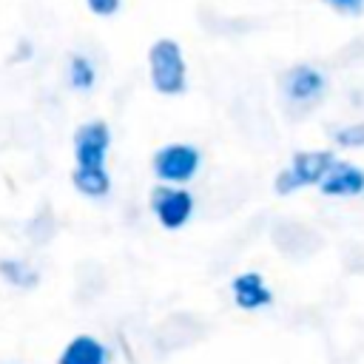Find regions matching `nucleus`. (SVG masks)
Returning <instances> with one entry per match:
<instances>
[{
	"label": "nucleus",
	"instance_id": "obj_2",
	"mask_svg": "<svg viewBox=\"0 0 364 364\" xmlns=\"http://www.w3.org/2000/svg\"><path fill=\"white\" fill-rule=\"evenodd\" d=\"M336 159H338V156H336L333 151H299V154L290 159V165L276 173L273 191H276L279 196H290V193H296L299 188L318 185Z\"/></svg>",
	"mask_w": 364,
	"mask_h": 364
},
{
	"label": "nucleus",
	"instance_id": "obj_6",
	"mask_svg": "<svg viewBox=\"0 0 364 364\" xmlns=\"http://www.w3.org/2000/svg\"><path fill=\"white\" fill-rule=\"evenodd\" d=\"M282 91L290 105H313L327 91V77L321 68L299 63L282 77Z\"/></svg>",
	"mask_w": 364,
	"mask_h": 364
},
{
	"label": "nucleus",
	"instance_id": "obj_13",
	"mask_svg": "<svg viewBox=\"0 0 364 364\" xmlns=\"http://www.w3.org/2000/svg\"><path fill=\"white\" fill-rule=\"evenodd\" d=\"M333 139L338 148H364V122H350L336 128Z\"/></svg>",
	"mask_w": 364,
	"mask_h": 364
},
{
	"label": "nucleus",
	"instance_id": "obj_8",
	"mask_svg": "<svg viewBox=\"0 0 364 364\" xmlns=\"http://www.w3.org/2000/svg\"><path fill=\"white\" fill-rule=\"evenodd\" d=\"M318 191L324 196H333V199L361 196L364 193V168L344 162V159H336L330 165V171L324 173V179L318 182Z\"/></svg>",
	"mask_w": 364,
	"mask_h": 364
},
{
	"label": "nucleus",
	"instance_id": "obj_1",
	"mask_svg": "<svg viewBox=\"0 0 364 364\" xmlns=\"http://www.w3.org/2000/svg\"><path fill=\"white\" fill-rule=\"evenodd\" d=\"M148 74L154 91L165 97H176L188 88V65L176 40L162 37L148 48Z\"/></svg>",
	"mask_w": 364,
	"mask_h": 364
},
{
	"label": "nucleus",
	"instance_id": "obj_11",
	"mask_svg": "<svg viewBox=\"0 0 364 364\" xmlns=\"http://www.w3.org/2000/svg\"><path fill=\"white\" fill-rule=\"evenodd\" d=\"M0 279L6 284H11V287L31 290V287H37L40 273L28 262H23V259H0Z\"/></svg>",
	"mask_w": 364,
	"mask_h": 364
},
{
	"label": "nucleus",
	"instance_id": "obj_7",
	"mask_svg": "<svg viewBox=\"0 0 364 364\" xmlns=\"http://www.w3.org/2000/svg\"><path fill=\"white\" fill-rule=\"evenodd\" d=\"M230 296H233V304L245 313H253V310L273 304V293H270L264 276L256 270H245V273L233 276L230 279Z\"/></svg>",
	"mask_w": 364,
	"mask_h": 364
},
{
	"label": "nucleus",
	"instance_id": "obj_14",
	"mask_svg": "<svg viewBox=\"0 0 364 364\" xmlns=\"http://www.w3.org/2000/svg\"><path fill=\"white\" fill-rule=\"evenodd\" d=\"M85 6L97 17H111V14L119 11V0H85Z\"/></svg>",
	"mask_w": 364,
	"mask_h": 364
},
{
	"label": "nucleus",
	"instance_id": "obj_10",
	"mask_svg": "<svg viewBox=\"0 0 364 364\" xmlns=\"http://www.w3.org/2000/svg\"><path fill=\"white\" fill-rule=\"evenodd\" d=\"M71 185L85 199H102L111 191V176H108L105 168H82V165H77L71 171Z\"/></svg>",
	"mask_w": 364,
	"mask_h": 364
},
{
	"label": "nucleus",
	"instance_id": "obj_9",
	"mask_svg": "<svg viewBox=\"0 0 364 364\" xmlns=\"http://www.w3.org/2000/svg\"><path fill=\"white\" fill-rule=\"evenodd\" d=\"M111 361V350L94 338V336H74L63 353L57 355V364H108Z\"/></svg>",
	"mask_w": 364,
	"mask_h": 364
},
{
	"label": "nucleus",
	"instance_id": "obj_5",
	"mask_svg": "<svg viewBox=\"0 0 364 364\" xmlns=\"http://www.w3.org/2000/svg\"><path fill=\"white\" fill-rule=\"evenodd\" d=\"M111 148V128L102 119L82 122L74 131V162L82 168H105V156Z\"/></svg>",
	"mask_w": 364,
	"mask_h": 364
},
{
	"label": "nucleus",
	"instance_id": "obj_12",
	"mask_svg": "<svg viewBox=\"0 0 364 364\" xmlns=\"http://www.w3.org/2000/svg\"><path fill=\"white\" fill-rule=\"evenodd\" d=\"M65 74H68V85L74 91H91L97 85V68L85 54H71Z\"/></svg>",
	"mask_w": 364,
	"mask_h": 364
},
{
	"label": "nucleus",
	"instance_id": "obj_15",
	"mask_svg": "<svg viewBox=\"0 0 364 364\" xmlns=\"http://www.w3.org/2000/svg\"><path fill=\"white\" fill-rule=\"evenodd\" d=\"M324 3L341 14H361L364 11V0H324Z\"/></svg>",
	"mask_w": 364,
	"mask_h": 364
},
{
	"label": "nucleus",
	"instance_id": "obj_3",
	"mask_svg": "<svg viewBox=\"0 0 364 364\" xmlns=\"http://www.w3.org/2000/svg\"><path fill=\"white\" fill-rule=\"evenodd\" d=\"M199 165H202V154L191 142L162 145L154 154V162H151L154 176L162 185H185V182H191L199 173Z\"/></svg>",
	"mask_w": 364,
	"mask_h": 364
},
{
	"label": "nucleus",
	"instance_id": "obj_4",
	"mask_svg": "<svg viewBox=\"0 0 364 364\" xmlns=\"http://www.w3.org/2000/svg\"><path fill=\"white\" fill-rule=\"evenodd\" d=\"M193 193L182 185H156L151 191V210L165 230H179L193 216Z\"/></svg>",
	"mask_w": 364,
	"mask_h": 364
}]
</instances>
